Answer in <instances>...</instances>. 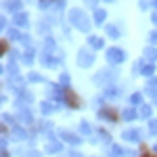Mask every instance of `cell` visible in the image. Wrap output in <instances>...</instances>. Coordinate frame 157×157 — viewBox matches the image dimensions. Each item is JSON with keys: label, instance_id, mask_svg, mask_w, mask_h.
Segmentation results:
<instances>
[{"label": "cell", "instance_id": "1", "mask_svg": "<svg viewBox=\"0 0 157 157\" xmlns=\"http://www.w3.org/2000/svg\"><path fill=\"white\" fill-rule=\"evenodd\" d=\"M69 19H71V23L75 25L78 29H82V32H88V27H90V21H88L86 13H82V11H71Z\"/></svg>", "mask_w": 157, "mask_h": 157}, {"label": "cell", "instance_id": "2", "mask_svg": "<svg viewBox=\"0 0 157 157\" xmlns=\"http://www.w3.org/2000/svg\"><path fill=\"white\" fill-rule=\"evenodd\" d=\"M124 50L121 48H109V52H107V61L109 63H121L124 61Z\"/></svg>", "mask_w": 157, "mask_h": 157}, {"label": "cell", "instance_id": "3", "mask_svg": "<svg viewBox=\"0 0 157 157\" xmlns=\"http://www.w3.org/2000/svg\"><path fill=\"white\" fill-rule=\"evenodd\" d=\"M78 61H80V65H90V63H92V55H90L88 50H80Z\"/></svg>", "mask_w": 157, "mask_h": 157}, {"label": "cell", "instance_id": "4", "mask_svg": "<svg viewBox=\"0 0 157 157\" xmlns=\"http://www.w3.org/2000/svg\"><path fill=\"white\" fill-rule=\"evenodd\" d=\"M19 6H21V0H6V4H4V9L13 13H19Z\"/></svg>", "mask_w": 157, "mask_h": 157}, {"label": "cell", "instance_id": "5", "mask_svg": "<svg viewBox=\"0 0 157 157\" xmlns=\"http://www.w3.org/2000/svg\"><path fill=\"white\" fill-rule=\"evenodd\" d=\"M50 52H55V40L52 38H46V42H44V55L48 57Z\"/></svg>", "mask_w": 157, "mask_h": 157}, {"label": "cell", "instance_id": "6", "mask_svg": "<svg viewBox=\"0 0 157 157\" xmlns=\"http://www.w3.org/2000/svg\"><path fill=\"white\" fill-rule=\"evenodd\" d=\"M15 23H17V25H27V15L17 13V15H15Z\"/></svg>", "mask_w": 157, "mask_h": 157}, {"label": "cell", "instance_id": "7", "mask_svg": "<svg viewBox=\"0 0 157 157\" xmlns=\"http://www.w3.org/2000/svg\"><path fill=\"white\" fill-rule=\"evenodd\" d=\"M90 46H92V48H101V46H103V40L98 36H92L90 38Z\"/></svg>", "mask_w": 157, "mask_h": 157}, {"label": "cell", "instance_id": "8", "mask_svg": "<svg viewBox=\"0 0 157 157\" xmlns=\"http://www.w3.org/2000/svg\"><path fill=\"white\" fill-rule=\"evenodd\" d=\"M94 21H97V23H103V21H105V11H103V9L94 11Z\"/></svg>", "mask_w": 157, "mask_h": 157}, {"label": "cell", "instance_id": "9", "mask_svg": "<svg viewBox=\"0 0 157 157\" xmlns=\"http://www.w3.org/2000/svg\"><path fill=\"white\" fill-rule=\"evenodd\" d=\"M153 71H155V65H153V63H149V65H143V73H145V75H151Z\"/></svg>", "mask_w": 157, "mask_h": 157}, {"label": "cell", "instance_id": "10", "mask_svg": "<svg viewBox=\"0 0 157 157\" xmlns=\"http://www.w3.org/2000/svg\"><path fill=\"white\" fill-rule=\"evenodd\" d=\"M32 59H34V50L27 48V52L23 55V61H25V63H32Z\"/></svg>", "mask_w": 157, "mask_h": 157}, {"label": "cell", "instance_id": "11", "mask_svg": "<svg viewBox=\"0 0 157 157\" xmlns=\"http://www.w3.org/2000/svg\"><path fill=\"white\" fill-rule=\"evenodd\" d=\"M124 138H126V140H138V132H126Z\"/></svg>", "mask_w": 157, "mask_h": 157}, {"label": "cell", "instance_id": "12", "mask_svg": "<svg viewBox=\"0 0 157 157\" xmlns=\"http://www.w3.org/2000/svg\"><path fill=\"white\" fill-rule=\"evenodd\" d=\"M145 57H149V59H155V57H157V50H155V48H151V46H149V48L145 50Z\"/></svg>", "mask_w": 157, "mask_h": 157}, {"label": "cell", "instance_id": "13", "mask_svg": "<svg viewBox=\"0 0 157 157\" xmlns=\"http://www.w3.org/2000/svg\"><path fill=\"white\" fill-rule=\"evenodd\" d=\"M107 34H109V36H111V38H117V36H120V32H117L115 27H111V25H109V27H107Z\"/></svg>", "mask_w": 157, "mask_h": 157}, {"label": "cell", "instance_id": "14", "mask_svg": "<svg viewBox=\"0 0 157 157\" xmlns=\"http://www.w3.org/2000/svg\"><path fill=\"white\" fill-rule=\"evenodd\" d=\"M124 117H126V120H132V117H134V111H132V109H128V111L124 113Z\"/></svg>", "mask_w": 157, "mask_h": 157}, {"label": "cell", "instance_id": "15", "mask_svg": "<svg viewBox=\"0 0 157 157\" xmlns=\"http://www.w3.org/2000/svg\"><path fill=\"white\" fill-rule=\"evenodd\" d=\"M149 113H151V111H149V107H143V109H140V115H143V117H149Z\"/></svg>", "mask_w": 157, "mask_h": 157}, {"label": "cell", "instance_id": "16", "mask_svg": "<svg viewBox=\"0 0 157 157\" xmlns=\"http://www.w3.org/2000/svg\"><path fill=\"white\" fill-rule=\"evenodd\" d=\"M9 36H11V38H19V32H17V29H11Z\"/></svg>", "mask_w": 157, "mask_h": 157}, {"label": "cell", "instance_id": "17", "mask_svg": "<svg viewBox=\"0 0 157 157\" xmlns=\"http://www.w3.org/2000/svg\"><path fill=\"white\" fill-rule=\"evenodd\" d=\"M29 80H34V82H38V80H40V75H38V73H29Z\"/></svg>", "mask_w": 157, "mask_h": 157}, {"label": "cell", "instance_id": "18", "mask_svg": "<svg viewBox=\"0 0 157 157\" xmlns=\"http://www.w3.org/2000/svg\"><path fill=\"white\" fill-rule=\"evenodd\" d=\"M151 132H157V121H151Z\"/></svg>", "mask_w": 157, "mask_h": 157}, {"label": "cell", "instance_id": "19", "mask_svg": "<svg viewBox=\"0 0 157 157\" xmlns=\"http://www.w3.org/2000/svg\"><path fill=\"white\" fill-rule=\"evenodd\" d=\"M86 2H88V4H97V0H86Z\"/></svg>", "mask_w": 157, "mask_h": 157}, {"label": "cell", "instance_id": "20", "mask_svg": "<svg viewBox=\"0 0 157 157\" xmlns=\"http://www.w3.org/2000/svg\"><path fill=\"white\" fill-rule=\"evenodd\" d=\"M153 21H155V23H157V13H155V15H153Z\"/></svg>", "mask_w": 157, "mask_h": 157}, {"label": "cell", "instance_id": "21", "mask_svg": "<svg viewBox=\"0 0 157 157\" xmlns=\"http://www.w3.org/2000/svg\"><path fill=\"white\" fill-rule=\"evenodd\" d=\"M153 4H155V6H157V0H153Z\"/></svg>", "mask_w": 157, "mask_h": 157}, {"label": "cell", "instance_id": "22", "mask_svg": "<svg viewBox=\"0 0 157 157\" xmlns=\"http://www.w3.org/2000/svg\"><path fill=\"white\" fill-rule=\"evenodd\" d=\"M109 2H111V0H109Z\"/></svg>", "mask_w": 157, "mask_h": 157}]
</instances>
